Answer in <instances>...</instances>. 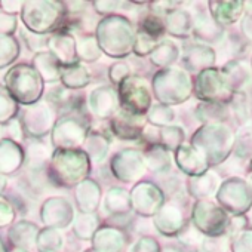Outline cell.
Returning <instances> with one entry per match:
<instances>
[{
	"mask_svg": "<svg viewBox=\"0 0 252 252\" xmlns=\"http://www.w3.org/2000/svg\"><path fill=\"white\" fill-rule=\"evenodd\" d=\"M73 236L79 240H92L95 231L101 227L98 214H76L73 220Z\"/></svg>",
	"mask_w": 252,
	"mask_h": 252,
	"instance_id": "cell-27",
	"label": "cell"
},
{
	"mask_svg": "<svg viewBox=\"0 0 252 252\" xmlns=\"http://www.w3.org/2000/svg\"><path fill=\"white\" fill-rule=\"evenodd\" d=\"M20 40L27 46V49L33 54L45 52L48 51V40L49 36H42V34H34L26 29L20 30Z\"/></svg>",
	"mask_w": 252,
	"mask_h": 252,
	"instance_id": "cell-37",
	"label": "cell"
},
{
	"mask_svg": "<svg viewBox=\"0 0 252 252\" xmlns=\"http://www.w3.org/2000/svg\"><path fill=\"white\" fill-rule=\"evenodd\" d=\"M119 108L137 116H146L153 105L150 86L143 76L132 73L116 86Z\"/></svg>",
	"mask_w": 252,
	"mask_h": 252,
	"instance_id": "cell-6",
	"label": "cell"
},
{
	"mask_svg": "<svg viewBox=\"0 0 252 252\" xmlns=\"http://www.w3.org/2000/svg\"><path fill=\"white\" fill-rule=\"evenodd\" d=\"M18 30V18L0 9V36H14Z\"/></svg>",
	"mask_w": 252,
	"mask_h": 252,
	"instance_id": "cell-41",
	"label": "cell"
},
{
	"mask_svg": "<svg viewBox=\"0 0 252 252\" xmlns=\"http://www.w3.org/2000/svg\"><path fill=\"white\" fill-rule=\"evenodd\" d=\"M21 55V42L15 36H0V70H8Z\"/></svg>",
	"mask_w": 252,
	"mask_h": 252,
	"instance_id": "cell-29",
	"label": "cell"
},
{
	"mask_svg": "<svg viewBox=\"0 0 252 252\" xmlns=\"http://www.w3.org/2000/svg\"><path fill=\"white\" fill-rule=\"evenodd\" d=\"M134 71L131 65L126 61H116L107 68V77L113 88H116L122 80H125L128 76H131Z\"/></svg>",
	"mask_w": 252,
	"mask_h": 252,
	"instance_id": "cell-39",
	"label": "cell"
},
{
	"mask_svg": "<svg viewBox=\"0 0 252 252\" xmlns=\"http://www.w3.org/2000/svg\"><path fill=\"white\" fill-rule=\"evenodd\" d=\"M91 129L92 122L88 111L67 113L58 116L49 134V143L54 150H77L83 147Z\"/></svg>",
	"mask_w": 252,
	"mask_h": 252,
	"instance_id": "cell-5",
	"label": "cell"
},
{
	"mask_svg": "<svg viewBox=\"0 0 252 252\" xmlns=\"http://www.w3.org/2000/svg\"><path fill=\"white\" fill-rule=\"evenodd\" d=\"M24 2H11V0H2L0 2V9L3 12L9 14V15H20L21 14V8H23Z\"/></svg>",
	"mask_w": 252,
	"mask_h": 252,
	"instance_id": "cell-43",
	"label": "cell"
},
{
	"mask_svg": "<svg viewBox=\"0 0 252 252\" xmlns=\"http://www.w3.org/2000/svg\"><path fill=\"white\" fill-rule=\"evenodd\" d=\"M108 171L122 184H137L147 172L143 152L132 147L116 152L108 162Z\"/></svg>",
	"mask_w": 252,
	"mask_h": 252,
	"instance_id": "cell-9",
	"label": "cell"
},
{
	"mask_svg": "<svg viewBox=\"0 0 252 252\" xmlns=\"http://www.w3.org/2000/svg\"><path fill=\"white\" fill-rule=\"evenodd\" d=\"M0 252H6V248H5V243L0 239Z\"/></svg>",
	"mask_w": 252,
	"mask_h": 252,
	"instance_id": "cell-46",
	"label": "cell"
},
{
	"mask_svg": "<svg viewBox=\"0 0 252 252\" xmlns=\"http://www.w3.org/2000/svg\"><path fill=\"white\" fill-rule=\"evenodd\" d=\"M94 36L102 55L117 61H125L132 55L137 27L129 17L114 14L102 17L96 23Z\"/></svg>",
	"mask_w": 252,
	"mask_h": 252,
	"instance_id": "cell-1",
	"label": "cell"
},
{
	"mask_svg": "<svg viewBox=\"0 0 252 252\" xmlns=\"http://www.w3.org/2000/svg\"><path fill=\"white\" fill-rule=\"evenodd\" d=\"M174 117H175L174 110L169 105H163V104H153L146 114L147 123L155 126L158 129L169 126V123L174 120Z\"/></svg>",
	"mask_w": 252,
	"mask_h": 252,
	"instance_id": "cell-33",
	"label": "cell"
},
{
	"mask_svg": "<svg viewBox=\"0 0 252 252\" xmlns=\"http://www.w3.org/2000/svg\"><path fill=\"white\" fill-rule=\"evenodd\" d=\"M17 208L8 194L0 193V228L11 227L15 222Z\"/></svg>",
	"mask_w": 252,
	"mask_h": 252,
	"instance_id": "cell-38",
	"label": "cell"
},
{
	"mask_svg": "<svg viewBox=\"0 0 252 252\" xmlns=\"http://www.w3.org/2000/svg\"><path fill=\"white\" fill-rule=\"evenodd\" d=\"M102 206L104 211L110 215V218L128 217L132 212L129 190L120 186L110 187L107 193L102 196Z\"/></svg>",
	"mask_w": 252,
	"mask_h": 252,
	"instance_id": "cell-18",
	"label": "cell"
},
{
	"mask_svg": "<svg viewBox=\"0 0 252 252\" xmlns=\"http://www.w3.org/2000/svg\"><path fill=\"white\" fill-rule=\"evenodd\" d=\"M183 138L184 134L178 126L169 125L159 129V146H162L165 150H177L183 143Z\"/></svg>",
	"mask_w": 252,
	"mask_h": 252,
	"instance_id": "cell-36",
	"label": "cell"
},
{
	"mask_svg": "<svg viewBox=\"0 0 252 252\" xmlns=\"http://www.w3.org/2000/svg\"><path fill=\"white\" fill-rule=\"evenodd\" d=\"M153 221H155V227L160 233H163V234H172V231H175L178 228V225H181V212H180V208L174 202L163 203L162 208L153 217Z\"/></svg>",
	"mask_w": 252,
	"mask_h": 252,
	"instance_id": "cell-24",
	"label": "cell"
},
{
	"mask_svg": "<svg viewBox=\"0 0 252 252\" xmlns=\"http://www.w3.org/2000/svg\"><path fill=\"white\" fill-rule=\"evenodd\" d=\"M92 9L96 15L101 17H108V15H114L119 14L122 11H129L134 9L135 3L131 2H120V0H95V2H91Z\"/></svg>",
	"mask_w": 252,
	"mask_h": 252,
	"instance_id": "cell-35",
	"label": "cell"
},
{
	"mask_svg": "<svg viewBox=\"0 0 252 252\" xmlns=\"http://www.w3.org/2000/svg\"><path fill=\"white\" fill-rule=\"evenodd\" d=\"M20 105L12 99L3 85H0V126H6L18 117Z\"/></svg>",
	"mask_w": 252,
	"mask_h": 252,
	"instance_id": "cell-34",
	"label": "cell"
},
{
	"mask_svg": "<svg viewBox=\"0 0 252 252\" xmlns=\"http://www.w3.org/2000/svg\"><path fill=\"white\" fill-rule=\"evenodd\" d=\"M135 27H137V32L144 33V34L156 39L158 42L165 34L163 20L158 14H155V12H147V14L141 15L140 18H137Z\"/></svg>",
	"mask_w": 252,
	"mask_h": 252,
	"instance_id": "cell-31",
	"label": "cell"
},
{
	"mask_svg": "<svg viewBox=\"0 0 252 252\" xmlns=\"http://www.w3.org/2000/svg\"><path fill=\"white\" fill-rule=\"evenodd\" d=\"M129 197L132 212L143 218L155 217L165 203L163 190L152 181H138L134 184L129 190Z\"/></svg>",
	"mask_w": 252,
	"mask_h": 252,
	"instance_id": "cell-10",
	"label": "cell"
},
{
	"mask_svg": "<svg viewBox=\"0 0 252 252\" xmlns=\"http://www.w3.org/2000/svg\"><path fill=\"white\" fill-rule=\"evenodd\" d=\"M86 110L89 116L98 120H108L119 110L116 88L111 85H99L94 88L86 98Z\"/></svg>",
	"mask_w": 252,
	"mask_h": 252,
	"instance_id": "cell-13",
	"label": "cell"
},
{
	"mask_svg": "<svg viewBox=\"0 0 252 252\" xmlns=\"http://www.w3.org/2000/svg\"><path fill=\"white\" fill-rule=\"evenodd\" d=\"M20 18L26 30L51 36L64 30L68 15L64 2L60 0H27L23 3Z\"/></svg>",
	"mask_w": 252,
	"mask_h": 252,
	"instance_id": "cell-3",
	"label": "cell"
},
{
	"mask_svg": "<svg viewBox=\"0 0 252 252\" xmlns=\"http://www.w3.org/2000/svg\"><path fill=\"white\" fill-rule=\"evenodd\" d=\"M141 152L144 155L147 171H150L153 174H166L169 171V168H171L169 153L162 146H159V144L144 146V149Z\"/></svg>",
	"mask_w": 252,
	"mask_h": 252,
	"instance_id": "cell-25",
	"label": "cell"
},
{
	"mask_svg": "<svg viewBox=\"0 0 252 252\" xmlns=\"http://www.w3.org/2000/svg\"><path fill=\"white\" fill-rule=\"evenodd\" d=\"M17 119L23 129L24 138L27 137V140H45L51 134L58 114L48 102L42 99L33 105L20 108Z\"/></svg>",
	"mask_w": 252,
	"mask_h": 252,
	"instance_id": "cell-7",
	"label": "cell"
},
{
	"mask_svg": "<svg viewBox=\"0 0 252 252\" xmlns=\"http://www.w3.org/2000/svg\"><path fill=\"white\" fill-rule=\"evenodd\" d=\"M48 52L52 54L63 67L79 63L76 52V36L67 30H60L49 36Z\"/></svg>",
	"mask_w": 252,
	"mask_h": 252,
	"instance_id": "cell-16",
	"label": "cell"
},
{
	"mask_svg": "<svg viewBox=\"0 0 252 252\" xmlns=\"http://www.w3.org/2000/svg\"><path fill=\"white\" fill-rule=\"evenodd\" d=\"M83 252H96L95 249H92V248H89V249H86V251H83Z\"/></svg>",
	"mask_w": 252,
	"mask_h": 252,
	"instance_id": "cell-48",
	"label": "cell"
},
{
	"mask_svg": "<svg viewBox=\"0 0 252 252\" xmlns=\"http://www.w3.org/2000/svg\"><path fill=\"white\" fill-rule=\"evenodd\" d=\"M128 239L123 230L116 225L99 227L92 237V249L96 252H125Z\"/></svg>",
	"mask_w": 252,
	"mask_h": 252,
	"instance_id": "cell-17",
	"label": "cell"
},
{
	"mask_svg": "<svg viewBox=\"0 0 252 252\" xmlns=\"http://www.w3.org/2000/svg\"><path fill=\"white\" fill-rule=\"evenodd\" d=\"M147 125L146 116H137L119 108L108 119V129L113 137L120 141H141L144 128Z\"/></svg>",
	"mask_w": 252,
	"mask_h": 252,
	"instance_id": "cell-12",
	"label": "cell"
},
{
	"mask_svg": "<svg viewBox=\"0 0 252 252\" xmlns=\"http://www.w3.org/2000/svg\"><path fill=\"white\" fill-rule=\"evenodd\" d=\"M12 252H30V251H24V249H15L14 248V251Z\"/></svg>",
	"mask_w": 252,
	"mask_h": 252,
	"instance_id": "cell-47",
	"label": "cell"
},
{
	"mask_svg": "<svg viewBox=\"0 0 252 252\" xmlns=\"http://www.w3.org/2000/svg\"><path fill=\"white\" fill-rule=\"evenodd\" d=\"M24 146L9 140L0 138V175L5 178L17 177L24 169Z\"/></svg>",
	"mask_w": 252,
	"mask_h": 252,
	"instance_id": "cell-15",
	"label": "cell"
},
{
	"mask_svg": "<svg viewBox=\"0 0 252 252\" xmlns=\"http://www.w3.org/2000/svg\"><path fill=\"white\" fill-rule=\"evenodd\" d=\"M158 40L144 34V33H140L137 32V36H135V43H134V51H132V55L138 57V58H146L149 57L153 49L158 46Z\"/></svg>",
	"mask_w": 252,
	"mask_h": 252,
	"instance_id": "cell-40",
	"label": "cell"
},
{
	"mask_svg": "<svg viewBox=\"0 0 252 252\" xmlns=\"http://www.w3.org/2000/svg\"><path fill=\"white\" fill-rule=\"evenodd\" d=\"M52 146L45 140H29L27 146L24 147V168L26 171H43L46 169L51 156H52Z\"/></svg>",
	"mask_w": 252,
	"mask_h": 252,
	"instance_id": "cell-19",
	"label": "cell"
},
{
	"mask_svg": "<svg viewBox=\"0 0 252 252\" xmlns=\"http://www.w3.org/2000/svg\"><path fill=\"white\" fill-rule=\"evenodd\" d=\"M73 199L79 214H96L102 203V189L94 178H86L73 189Z\"/></svg>",
	"mask_w": 252,
	"mask_h": 252,
	"instance_id": "cell-14",
	"label": "cell"
},
{
	"mask_svg": "<svg viewBox=\"0 0 252 252\" xmlns=\"http://www.w3.org/2000/svg\"><path fill=\"white\" fill-rule=\"evenodd\" d=\"M60 83L68 91H82L92 83V73L82 63L65 65L61 68Z\"/></svg>",
	"mask_w": 252,
	"mask_h": 252,
	"instance_id": "cell-21",
	"label": "cell"
},
{
	"mask_svg": "<svg viewBox=\"0 0 252 252\" xmlns=\"http://www.w3.org/2000/svg\"><path fill=\"white\" fill-rule=\"evenodd\" d=\"M163 24H165V32L174 36H186L190 30V17L186 11L174 9L166 14Z\"/></svg>",
	"mask_w": 252,
	"mask_h": 252,
	"instance_id": "cell-32",
	"label": "cell"
},
{
	"mask_svg": "<svg viewBox=\"0 0 252 252\" xmlns=\"http://www.w3.org/2000/svg\"><path fill=\"white\" fill-rule=\"evenodd\" d=\"M149 58L155 67H159L160 70L168 68L178 58V46L172 40H160Z\"/></svg>",
	"mask_w": 252,
	"mask_h": 252,
	"instance_id": "cell-28",
	"label": "cell"
},
{
	"mask_svg": "<svg viewBox=\"0 0 252 252\" xmlns=\"http://www.w3.org/2000/svg\"><path fill=\"white\" fill-rule=\"evenodd\" d=\"M36 248L40 252H60L64 248V237L60 230L43 227L42 230H39Z\"/></svg>",
	"mask_w": 252,
	"mask_h": 252,
	"instance_id": "cell-30",
	"label": "cell"
},
{
	"mask_svg": "<svg viewBox=\"0 0 252 252\" xmlns=\"http://www.w3.org/2000/svg\"><path fill=\"white\" fill-rule=\"evenodd\" d=\"M110 146H111V140L107 134H104L101 131L91 129V132L88 134V137L85 140L82 150L86 153L91 163L98 165L107 159L108 152H110Z\"/></svg>",
	"mask_w": 252,
	"mask_h": 252,
	"instance_id": "cell-23",
	"label": "cell"
},
{
	"mask_svg": "<svg viewBox=\"0 0 252 252\" xmlns=\"http://www.w3.org/2000/svg\"><path fill=\"white\" fill-rule=\"evenodd\" d=\"M5 74H6V70H0V85H3Z\"/></svg>",
	"mask_w": 252,
	"mask_h": 252,
	"instance_id": "cell-45",
	"label": "cell"
},
{
	"mask_svg": "<svg viewBox=\"0 0 252 252\" xmlns=\"http://www.w3.org/2000/svg\"><path fill=\"white\" fill-rule=\"evenodd\" d=\"M92 163L82 149L54 150L45 169L49 186L58 189H74L79 183L89 178Z\"/></svg>",
	"mask_w": 252,
	"mask_h": 252,
	"instance_id": "cell-2",
	"label": "cell"
},
{
	"mask_svg": "<svg viewBox=\"0 0 252 252\" xmlns=\"http://www.w3.org/2000/svg\"><path fill=\"white\" fill-rule=\"evenodd\" d=\"M39 230L40 228L37 227V224H34L29 220H20V221H15L9 227L8 237L15 249L30 251L32 248L36 246V239H37Z\"/></svg>",
	"mask_w": 252,
	"mask_h": 252,
	"instance_id": "cell-20",
	"label": "cell"
},
{
	"mask_svg": "<svg viewBox=\"0 0 252 252\" xmlns=\"http://www.w3.org/2000/svg\"><path fill=\"white\" fill-rule=\"evenodd\" d=\"M128 252H159V245L153 237L143 236L129 248Z\"/></svg>",
	"mask_w": 252,
	"mask_h": 252,
	"instance_id": "cell-42",
	"label": "cell"
},
{
	"mask_svg": "<svg viewBox=\"0 0 252 252\" xmlns=\"http://www.w3.org/2000/svg\"><path fill=\"white\" fill-rule=\"evenodd\" d=\"M8 189V178H5L3 175H0V193H3Z\"/></svg>",
	"mask_w": 252,
	"mask_h": 252,
	"instance_id": "cell-44",
	"label": "cell"
},
{
	"mask_svg": "<svg viewBox=\"0 0 252 252\" xmlns=\"http://www.w3.org/2000/svg\"><path fill=\"white\" fill-rule=\"evenodd\" d=\"M152 91L159 104H180L189 96V77L183 70L162 68L153 74Z\"/></svg>",
	"mask_w": 252,
	"mask_h": 252,
	"instance_id": "cell-8",
	"label": "cell"
},
{
	"mask_svg": "<svg viewBox=\"0 0 252 252\" xmlns=\"http://www.w3.org/2000/svg\"><path fill=\"white\" fill-rule=\"evenodd\" d=\"M76 52L77 60L82 64H94L102 57L94 33H80L76 36Z\"/></svg>",
	"mask_w": 252,
	"mask_h": 252,
	"instance_id": "cell-26",
	"label": "cell"
},
{
	"mask_svg": "<svg viewBox=\"0 0 252 252\" xmlns=\"http://www.w3.org/2000/svg\"><path fill=\"white\" fill-rule=\"evenodd\" d=\"M3 86L20 107H29L43 99L46 85L32 64L18 63L6 70Z\"/></svg>",
	"mask_w": 252,
	"mask_h": 252,
	"instance_id": "cell-4",
	"label": "cell"
},
{
	"mask_svg": "<svg viewBox=\"0 0 252 252\" xmlns=\"http://www.w3.org/2000/svg\"><path fill=\"white\" fill-rule=\"evenodd\" d=\"M32 65L34 67V70L39 73V76L42 77L45 85H55L60 83L61 79V68L63 65L57 61V58L49 54L48 51L45 52H39L34 54Z\"/></svg>",
	"mask_w": 252,
	"mask_h": 252,
	"instance_id": "cell-22",
	"label": "cell"
},
{
	"mask_svg": "<svg viewBox=\"0 0 252 252\" xmlns=\"http://www.w3.org/2000/svg\"><path fill=\"white\" fill-rule=\"evenodd\" d=\"M76 208L65 196H51L45 199L39 208V218L45 227L63 230L73 224Z\"/></svg>",
	"mask_w": 252,
	"mask_h": 252,
	"instance_id": "cell-11",
	"label": "cell"
}]
</instances>
